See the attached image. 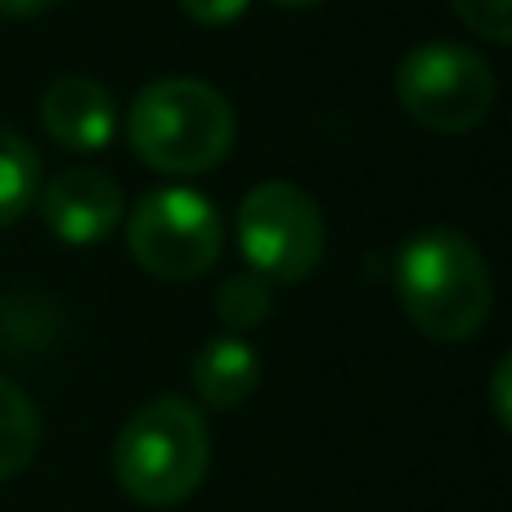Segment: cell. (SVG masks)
<instances>
[{"label": "cell", "mask_w": 512, "mask_h": 512, "mask_svg": "<svg viewBox=\"0 0 512 512\" xmlns=\"http://www.w3.org/2000/svg\"><path fill=\"white\" fill-rule=\"evenodd\" d=\"M396 292L405 315L436 342H468L486 328L495 306V283L463 234L418 230L396 252Z\"/></svg>", "instance_id": "6da1fadb"}, {"label": "cell", "mask_w": 512, "mask_h": 512, "mask_svg": "<svg viewBox=\"0 0 512 512\" xmlns=\"http://www.w3.org/2000/svg\"><path fill=\"white\" fill-rule=\"evenodd\" d=\"M135 158L167 176H198L234 149V108L216 86L194 77H162L135 95L126 113Z\"/></svg>", "instance_id": "7a4b0ae2"}, {"label": "cell", "mask_w": 512, "mask_h": 512, "mask_svg": "<svg viewBox=\"0 0 512 512\" xmlns=\"http://www.w3.org/2000/svg\"><path fill=\"white\" fill-rule=\"evenodd\" d=\"M212 441L207 423L189 400L162 396L126 418L113 445V477L135 504L176 508L203 486Z\"/></svg>", "instance_id": "3957f363"}, {"label": "cell", "mask_w": 512, "mask_h": 512, "mask_svg": "<svg viewBox=\"0 0 512 512\" xmlns=\"http://www.w3.org/2000/svg\"><path fill=\"white\" fill-rule=\"evenodd\" d=\"M396 95L418 126L459 135L486 122L495 104V77L490 63L468 45L427 41L405 54L396 72Z\"/></svg>", "instance_id": "277c9868"}, {"label": "cell", "mask_w": 512, "mask_h": 512, "mask_svg": "<svg viewBox=\"0 0 512 512\" xmlns=\"http://www.w3.org/2000/svg\"><path fill=\"white\" fill-rule=\"evenodd\" d=\"M221 216L198 189H153L140 198L135 216L126 221L131 256L149 274L171 283L198 279L221 256Z\"/></svg>", "instance_id": "5b68a950"}, {"label": "cell", "mask_w": 512, "mask_h": 512, "mask_svg": "<svg viewBox=\"0 0 512 512\" xmlns=\"http://www.w3.org/2000/svg\"><path fill=\"white\" fill-rule=\"evenodd\" d=\"M239 248L265 283H297L324 256V216L306 189L265 180L239 207Z\"/></svg>", "instance_id": "8992f818"}, {"label": "cell", "mask_w": 512, "mask_h": 512, "mask_svg": "<svg viewBox=\"0 0 512 512\" xmlns=\"http://www.w3.org/2000/svg\"><path fill=\"white\" fill-rule=\"evenodd\" d=\"M41 216L54 239L90 248V243H104L122 221V189L104 171H63L41 189Z\"/></svg>", "instance_id": "52a82bcc"}, {"label": "cell", "mask_w": 512, "mask_h": 512, "mask_svg": "<svg viewBox=\"0 0 512 512\" xmlns=\"http://www.w3.org/2000/svg\"><path fill=\"white\" fill-rule=\"evenodd\" d=\"M41 126L59 149L99 153L117 135V104L95 77H59L41 95Z\"/></svg>", "instance_id": "ba28073f"}, {"label": "cell", "mask_w": 512, "mask_h": 512, "mask_svg": "<svg viewBox=\"0 0 512 512\" xmlns=\"http://www.w3.org/2000/svg\"><path fill=\"white\" fill-rule=\"evenodd\" d=\"M261 382V355L243 337H212L194 360V387L212 409H239Z\"/></svg>", "instance_id": "9c48e42d"}, {"label": "cell", "mask_w": 512, "mask_h": 512, "mask_svg": "<svg viewBox=\"0 0 512 512\" xmlns=\"http://www.w3.org/2000/svg\"><path fill=\"white\" fill-rule=\"evenodd\" d=\"M41 194V162L18 131L0 126V230L14 225Z\"/></svg>", "instance_id": "30bf717a"}, {"label": "cell", "mask_w": 512, "mask_h": 512, "mask_svg": "<svg viewBox=\"0 0 512 512\" xmlns=\"http://www.w3.org/2000/svg\"><path fill=\"white\" fill-rule=\"evenodd\" d=\"M36 441H41V418L27 400L23 387L0 378V481L18 477L32 463Z\"/></svg>", "instance_id": "8fae6325"}, {"label": "cell", "mask_w": 512, "mask_h": 512, "mask_svg": "<svg viewBox=\"0 0 512 512\" xmlns=\"http://www.w3.org/2000/svg\"><path fill=\"white\" fill-rule=\"evenodd\" d=\"M270 310H274V297L261 274H230L221 283V292H216V315L230 328H256Z\"/></svg>", "instance_id": "7c38bea8"}, {"label": "cell", "mask_w": 512, "mask_h": 512, "mask_svg": "<svg viewBox=\"0 0 512 512\" xmlns=\"http://www.w3.org/2000/svg\"><path fill=\"white\" fill-rule=\"evenodd\" d=\"M454 14L481 36V41L508 45L512 36V0H454Z\"/></svg>", "instance_id": "4fadbf2b"}, {"label": "cell", "mask_w": 512, "mask_h": 512, "mask_svg": "<svg viewBox=\"0 0 512 512\" xmlns=\"http://www.w3.org/2000/svg\"><path fill=\"white\" fill-rule=\"evenodd\" d=\"M252 0H180V9H185L194 23L203 27H225V23H239L243 14H248Z\"/></svg>", "instance_id": "5bb4252c"}, {"label": "cell", "mask_w": 512, "mask_h": 512, "mask_svg": "<svg viewBox=\"0 0 512 512\" xmlns=\"http://www.w3.org/2000/svg\"><path fill=\"white\" fill-rule=\"evenodd\" d=\"M59 0H0V18H36L50 14Z\"/></svg>", "instance_id": "9a60e30c"}, {"label": "cell", "mask_w": 512, "mask_h": 512, "mask_svg": "<svg viewBox=\"0 0 512 512\" xmlns=\"http://www.w3.org/2000/svg\"><path fill=\"white\" fill-rule=\"evenodd\" d=\"M495 409H499V423H508V360L495 373Z\"/></svg>", "instance_id": "2e32d148"}, {"label": "cell", "mask_w": 512, "mask_h": 512, "mask_svg": "<svg viewBox=\"0 0 512 512\" xmlns=\"http://www.w3.org/2000/svg\"><path fill=\"white\" fill-rule=\"evenodd\" d=\"M279 9H310V5H324V0H270Z\"/></svg>", "instance_id": "e0dca14e"}]
</instances>
